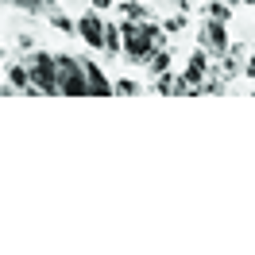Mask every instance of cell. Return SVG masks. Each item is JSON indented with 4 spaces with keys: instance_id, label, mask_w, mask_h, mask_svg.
Masks as SVG:
<instances>
[{
    "instance_id": "1",
    "label": "cell",
    "mask_w": 255,
    "mask_h": 255,
    "mask_svg": "<svg viewBox=\"0 0 255 255\" xmlns=\"http://www.w3.org/2000/svg\"><path fill=\"white\" fill-rule=\"evenodd\" d=\"M120 27H124V58L131 66H147L151 54L162 47V31H166V27L143 23V19H124Z\"/></svg>"
},
{
    "instance_id": "2",
    "label": "cell",
    "mask_w": 255,
    "mask_h": 255,
    "mask_svg": "<svg viewBox=\"0 0 255 255\" xmlns=\"http://www.w3.org/2000/svg\"><path fill=\"white\" fill-rule=\"evenodd\" d=\"M27 70H31V85L35 93H62V85H58V54H50V50H35L27 54Z\"/></svg>"
},
{
    "instance_id": "3",
    "label": "cell",
    "mask_w": 255,
    "mask_h": 255,
    "mask_svg": "<svg viewBox=\"0 0 255 255\" xmlns=\"http://www.w3.org/2000/svg\"><path fill=\"white\" fill-rule=\"evenodd\" d=\"M58 85H62V97H89L85 62L74 54H58Z\"/></svg>"
},
{
    "instance_id": "4",
    "label": "cell",
    "mask_w": 255,
    "mask_h": 255,
    "mask_svg": "<svg viewBox=\"0 0 255 255\" xmlns=\"http://www.w3.org/2000/svg\"><path fill=\"white\" fill-rule=\"evenodd\" d=\"M197 47H205L213 58H228V27H224V19H205L201 23V31H197Z\"/></svg>"
},
{
    "instance_id": "5",
    "label": "cell",
    "mask_w": 255,
    "mask_h": 255,
    "mask_svg": "<svg viewBox=\"0 0 255 255\" xmlns=\"http://www.w3.org/2000/svg\"><path fill=\"white\" fill-rule=\"evenodd\" d=\"M105 31H109V23L101 19V8H89V12H81V19H78V35L85 39V47L105 50Z\"/></svg>"
},
{
    "instance_id": "6",
    "label": "cell",
    "mask_w": 255,
    "mask_h": 255,
    "mask_svg": "<svg viewBox=\"0 0 255 255\" xmlns=\"http://www.w3.org/2000/svg\"><path fill=\"white\" fill-rule=\"evenodd\" d=\"M209 58H213V54H209L205 47H197L190 54V62H186V70H182V78L190 81V93H201V85L209 81V74H213V70H209Z\"/></svg>"
},
{
    "instance_id": "7",
    "label": "cell",
    "mask_w": 255,
    "mask_h": 255,
    "mask_svg": "<svg viewBox=\"0 0 255 255\" xmlns=\"http://www.w3.org/2000/svg\"><path fill=\"white\" fill-rule=\"evenodd\" d=\"M85 78H89V97H112L116 93V85L109 81V74L97 62H85Z\"/></svg>"
},
{
    "instance_id": "8",
    "label": "cell",
    "mask_w": 255,
    "mask_h": 255,
    "mask_svg": "<svg viewBox=\"0 0 255 255\" xmlns=\"http://www.w3.org/2000/svg\"><path fill=\"white\" fill-rule=\"evenodd\" d=\"M155 93H162V97H182V93H190V81L182 78V74H159V81H155Z\"/></svg>"
},
{
    "instance_id": "9",
    "label": "cell",
    "mask_w": 255,
    "mask_h": 255,
    "mask_svg": "<svg viewBox=\"0 0 255 255\" xmlns=\"http://www.w3.org/2000/svg\"><path fill=\"white\" fill-rule=\"evenodd\" d=\"M16 89H35V85H31V70H27L23 62L8 66V85H4V97H12Z\"/></svg>"
},
{
    "instance_id": "10",
    "label": "cell",
    "mask_w": 255,
    "mask_h": 255,
    "mask_svg": "<svg viewBox=\"0 0 255 255\" xmlns=\"http://www.w3.org/2000/svg\"><path fill=\"white\" fill-rule=\"evenodd\" d=\"M4 4H16L19 12H31V16H54L58 12V0H4Z\"/></svg>"
},
{
    "instance_id": "11",
    "label": "cell",
    "mask_w": 255,
    "mask_h": 255,
    "mask_svg": "<svg viewBox=\"0 0 255 255\" xmlns=\"http://www.w3.org/2000/svg\"><path fill=\"white\" fill-rule=\"evenodd\" d=\"M105 50H109V54H124V27H120V23H109V31H105Z\"/></svg>"
},
{
    "instance_id": "12",
    "label": "cell",
    "mask_w": 255,
    "mask_h": 255,
    "mask_svg": "<svg viewBox=\"0 0 255 255\" xmlns=\"http://www.w3.org/2000/svg\"><path fill=\"white\" fill-rule=\"evenodd\" d=\"M147 70H151L155 78H159V74H166V70H170V50H166V47H159L155 54H151V62H147Z\"/></svg>"
},
{
    "instance_id": "13",
    "label": "cell",
    "mask_w": 255,
    "mask_h": 255,
    "mask_svg": "<svg viewBox=\"0 0 255 255\" xmlns=\"http://www.w3.org/2000/svg\"><path fill=\"white\" fill-rule=\"evenodd\" d=\"M50 23H54L58 31H66V35H74V31H78V19H66L62 12H54V16H50Z\"/></svg>"
},
{
    "instance_id": "14",
    "label": "cell",
    "mask_w": 255,
    "mask_h": 255,
    "mask_svg": "<svg viewBox=\"0 0 255 255\" xmlns=\"http://www.w3.org/2000/svg\"><path fill=\"white\" fill-rule=\"evenodd\" d=\"M205 12H209L213 19H224V23H228V16H232V12H228V4H221V0H209Z\"/></svg>"
},
{
    "instance_id": "15",
    "label": "cell",
    "mask_w": 255,
    "mask_h": 255,
    "mask_svg": "<svg viewBox=\"0 0 255 255\" xmlns=\"http://www.w3.org/2000/svg\"><path fill=\"white\" fill-rule=\"evenodd\" d=\"M116 93H120V97H135V93H139V81L120 78V81H116Z\"/></svg>"
},
{
    "instance_id": "16",
    "label": "cell",
    "mask_w": 255,
    "mask_h": 255,
    "mask_svg": "<svg viewBox=\"0 0 255 255\" xmlns=\"http://www.w3.org/2000/svg\"><path fill=\"white\" fill-rule=\"evenodd\" d=\"M120 12H124L128 19H147V12L139 8V4H135V0H128V4H120Z\"/></svg>"
},
{
    "instance_id": "17",
    "label": "cell",
    "mask_w": 255,
    "mask_h": 255,
    "mask_svg": "<svg viewBox=\"0 0 255 255\" xmlns=\"http://www.w3.org/2000/svg\"><path fill=\"white\" fill-rule=\"evenodd\" d=\"M182 23H186V19H182V16H174V19H166L162 27H166V31H182Z\"/></svg>"
},
{
    "instance_id": "18",
    "label": "cell",
    "mask_w": 255,
    "mask_h": 255,
    "mask_svg": "<svg viewBox=\"0 0 255 255\" xmlns=\"http://www.w3.org/2000/svg\"><path fill=\"white\" fill-rule=\"evenodd\" d=\"M244 74H248V78H255V50L248 54V62H244Z\"/></svg>"
},
{
    "instance_id": "19",
    "label": "cell",
    "mask_w": 255,
    "mask_h": 255,
    "mask_svg": "<svg viewBox=\"0 0 255 255\" xmlns=\"http://www.w3.org/2000/svg\"><path fill=\"white\" fill-rule=\"evenodd\" d=\"M89 4H93V8H101V12H105V8H112L116 0H89Z\"/></svg>"
},
{
    "instance_id": "20",
    "label": "cell",
    "mask_w": 255,
    "mask_h": 255,
    "mask_svg": "<svg viewBox=\"0 0 255 255\" xmlns=\"http://www.w3.org/2000/svg\"><path fill=\"white\" fill-rule=\"evenodd\" d=\"M240 4H255V0H240Z\"/></svg>"
}]
</instances>
